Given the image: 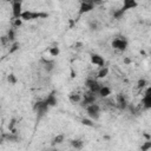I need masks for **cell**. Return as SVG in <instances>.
Segmentation results:
<instances>
[{
  "mask_svg": "<svg viewBox=\"0 0 151 151\" xmlns=\"http://www.w3.org/2000/svg\"><path fill=\"white\" fill-rule=\"evenodd\" d=\"M85 109H86V113H87V116H88L90 119L98 120L100 118V106L98 104H96V103L90 104Z\"/></svg>",
  "mask_w": 151,
  "mask_h": 151,
  "instance_id": "obj_3",
  "label": "cell"
},
{
  "mask_svg": "<svg viewBox=\"0 0 151 151\" xmlns=\"http://www.w3.org/2000/svg\"><path fill=\"white\" fill-rule=\"evenodd\" d=\"M48 53H50L52 57H58V55L60 54V48L58 47V45H57V46H52V47L48 48Z\"/></svg>",
  "mask_w": 151,
  "mask_h": 151,
  "instance_id": "obj_21",
  "label": "cell"
},
{
  "mask_svg": "<svg viewBox=\"0 0 151 151\" xmlns=\"http://www.w3.org/2000/svg\"><path fill=\"white\" fill-rule=\"evenodd\" d=\"M44 101L48 107H54L58 104V99H57V96L54 94V92H51L50 94H47V97L44 99Z\"/></svg>",
  "mask_w": 151,
  "mask_h": 151,
  "instance_id": "obj_11",
  "label": "cell"
},
{
  "mask_svg": "<svg viewBox=\"0 0 151 151\" xmlns=\"http://www.w3.org/2000/svg\"><path fill=\"white\" fill-rule=\"evenodd\" d=\"M142 105L144 106L145 110H150L151 109V88L147 86L145 90V94L142 98Z\"/></svg>",
  "mask_w": 151,
  "mask_h": 151,
  "instance_id": "obj_9",
  "label": "cell"
},
{
  "mask_svg": "<svg viewBox=\"0 0 151 151\" xmlns=\"http://www.w3.org/2000/svg\"><path fill=\"white\" fill-rule=\"evenodd\" d=\"M151 149V140H146L140 146V151H149Z\"/></svg>",
  "mask_w": 151,
  "mask_h": 151,
  "instance_id": "obj_27",
  "label": "cell"
},
{
  "mask_svg": "<svg viewBox=\"0 0 151 151\" xmlns=\"http://www.w3.org/2000/svg\"><path fill=\"white\" fill-rule=\"evenodd\" d=\"M98 94H99V97H101V98H107V97L111 94V88H110L109 86H106V85H101L100 88H99Z\"/></svg>",
  "mask_w": 151,
  "mask_h": 151,
  "instance_id": "obj_15",
  "label": "cell"
},
{
  "mask_svg": "<svg viewBox=\"0 0 151 151\" xmlns=\"http://www.w3.org/2000/svg\"><path fill=\"white\" fill-rule=\"evenodd\" d=\"M64 139H65V134H64V133H59V134H57V136L52 139V146H55V145L61 144V143L64 142Z\"/></svg>",
  "mask_w": 151,
  "mask_h": 151,
  "instance_id": "obj_18",
  "label": "cell"
},
{
  "mask_svg": "<svg viewBox=\"0 0 151 151\" xmlns=\"http://www.w3.org/2000/svg\"><path fill=\"white\" fill-rule=\"evenodd\" d=\"M90 61H91V64H93L96 66H99V67L105 66V59H104V57H101L98 53H91L90 54Z\"/></svg>",
  "mask_w": 151,
  "mask_h": 151,
  "instance_id": "obj_8",
  "label": "cell"
},
{
  "mask_svg": "<svg viewBox=\"0 0 151 151\" xmlns=\"http://www.w3.org/2000/svg\"><path fill=\"white\" fill-rule=\"evenodd\" d=\"M11 6H12V15H13V19H20L21 13H22V2L15 0V1H12L11 2Z\"/></svg>",
  "mask_w": 151,
  "mask_h": 151,
  "instance_id": "obj_6",
  "label": "cell"
},
{
  "mask_svg": "<svg viewBox=\"0 0 151 151\" xmlns=\"http://www.w3.org/2000/svg\"><path fill=\"white\" fill-rule=\"evenodd\" d=\"M137 6H138V2H137L136 0H124V1H123V5H122V7H120V9H122L123 12H126V11H129V9L136 8Z\"/></svg>",
  "mask_w": 151,
  "mask_h": 151,
  "instance_id": "obj_12",
  "label": "cell"
},
{
  "mask_svg": "<svg viewBox=\"0 0 151 151\" xmlns=\"http://www.w3.org/2000/svg\"><path fill=\"white\" fill-rule=\"evenodd\" d=\"M48 17V13L45 12H34V11H22L20 19L22 21H31V20H35V19H45Z\"/></svg>",
  "mask_w": 151,
  "mask_h": 151,
  "instance_id": "obj_1",
  "label": "cell"
},
{
  "mask_svg": "<svg viewBox=\"0 0 151 151\" xmlns=\"http://www.w3.org/2000/svg\"><path fill=\"white\" fill-rule=\"evenodd\" d=\"M70 144L74 150H81L84 147V140L83 139H78V138L77 139H72L70 142Z\"/></svg>",
  "mask_w": 151,
  "mask_h": 151,
  "instance_id": "obj_17",
  "label": "cell"
},
{
  "mask_svg": "<svg viewBox=\"0 0 151 151\" xmlns=\"http://www.w3.org/2000/svg\"><path fill=\"white\" fill-rule=\"evenodd\" d=\"M88 27H90L91 31H96V29H98V22L94 21V20H92V21L88 22Z\"/></svg>",
  "mask_w": 151,
  "mask_h": 151,
  "instance_id": "obj_29",
  "label": "cell"
},
{
  "mask_svg": "<svg viewBox=\"0 0 151 151\" xmlns=\"http://www.w3.org/2000/svg\"><path fill=\"white\" fill-rule=\"evenodd\" d=\"M80 122H81V124H83V125H85V126H88V127H93V126H94L93 120H92V119H90V118H83Z\"/></svg>",
  "mask_w": 151,
  "mask_h": 151,
  "instance_id": "obj_26",
  "label": "cell"
},
{
  "mask_svg": "<svg viewBox=\"0 0 151 151\" xmlns=\"http://www.w3.org/2000/svg\"><path fill=\"white\" fill-rule=\"evenodd\" d=\"M123 61H124L125 64H131V63H132V60H131L130 58H124V60H123Z\"/></svg>",
  "mask_w": 151,
  "mask_h": 151,
  "instance_id": "obj_31",
  "label": "cell"
},
{
  "mask_svg": "<svg viewBox=\"0 0 151 151\" xmlns=\"http://www.w3.org/2000/svg\"><path fill=\"white\" fill-rule=\"evenodd\" d=\"M7 81L9 83V85H15L18 83V78H17V76L14 73H9L7 76Z\"/></svg>",
  "mask_w": 151,
  "mask_h": 151,
  "instance_id": "obj_24",
  "label": "cell"
},
{
  "mask_svg": "<svg viewBox=\"0 0 151 151\" xmlns=\"http://www.w3.org/2000/svg\"><path fill=\"white\" fill-rule=\"evenodd\" d=\"M1 42H2L4 45H5L6 42H8V40H7V38H6V35H5V37H1Z\"/></svg>",
  "mask_w": 151,
  "mask_h": 151,
  "instance_id": "obj_30",
  "label": "cell"
},
{
  "mask_svg": "<svg viewBox=\"0 0 151 151\" xmlns=\"http://www.w3.org/2000/svg\"><path fill=\"white\" fill-rule=\"evenodd\" d=\"M111 46L113 50L116 51H119V52H124L127 50V46H129V42L126 40V38L124 37H118V38H114L111 42Z\"/></svg>",
  "mask_w": 151,
  "mask_h": 151,
  "instance_id": "obj_2",
  "label": "cell"
},
{
  "mask_svg": "<svg viewBox=\"0 0 151 151\" xmlns=\"http://www.w3.org/2000/svg\"><path fill=\"white\" fill-rule=\"evenodd\" d=\"M33 110L35 111V113H37V116H38V119H40L41 117H44V116L47 113V111L50 110V107L45 104L44 100H38V101L33 105Z\"/></svg>",
  "mask_w": 151,
  "mask_h": 151,
  "instance_id": "obj_4",
  "label": "cell"
},
{
  "mask_svg": "<svg viewBox=\"0 0 151 151\" xmlns=\"http://www.w3.org/2000/svg\"><path fill=\"white\" fill-rule=\"evenodd\" d=\"M93 103H96V96L93 93H91V92H86L83 96V99L80 101L81 106H85V107L87 105H90V104H93Z\"/></svg>",
  "mask_w": 151,
  "mask_h": 151,
  "instance_id": "obj_10",
  "label": "cell"
},
{
  "mask_svg": "<svg viewBox=\"0 0 151 151\" xmlns=\"http://www.w3.org/2000/svg\"><path fill=\"white\" fill-rule=\"evenodd\" d=\"M45 151H58V150H57V149H54V147H53V149H48V150H45Z\"/></svg>",
  "mask_w": 151,
  "mask_h": 151,
  "instance_id": "obj_32",
  "label": "cell"
},
{
  "mask_svg": "<svg viewBox=\"0 0 151 151\" xmlns=\"http://www.w3.org/2000/svg\"><path fill=\"white\" fill-rule=\"evenodd\" d=\"M116 103H117V106L120 109V110H125L127 107V100L125 98V96L123 93H118L117 97H116Z\"/></svg>",
  "mask_w": 151,
  "mask_h": 151,
  "instance_id": "obj_13",
  "label": "cell"
},
{
  "mask_svg": "<svg viewBox=\"0 0 151 151\" xmlns=\"http://www.w3.org/2000/svg\"><path fill=\"white\" fill-rule=\"evenodd\" d=\"M144 87H147V80L144 79V78L138 79V81H137V88L138 90H143Z\"/></svg>",
  "mask_w": 151,
  "mask_h": 151,
  "instance_id": "obj_23",
  "label": "cell"
},
{
  "mask_svg": "<svg viewBox=\"0 0 151 151\" xmlns=\"http://www.w3.org/2000/svg\"><path fill=\"white\" fill-rule=\"evenodd\" d=\"M124 14H125V12H123L120 8H118V9H116V11H113L112 17H113V19H116V20H120Z\"/></svg>",
  "mask_w": 151,
  "mask_h": 151,
  "instance_id": "obj_22",
  "label": "cell"
},
{
  "mask_svg": "<svg viewBox=\"0 0 151 151\" xmlns=\"http://www.w3.org/2000/svg\"><path fill=\"white\" fill-rule=\"evenodd\" d=\"M109 67H106V66H103V67H100V70L98 71V73H97V77L99 78V79H103V78H105L107 74H109Z\"/></svg>",
  "mask_w": 151,
  "mask_h": 151,
  "instance_id": "obj_19",
  "label": "cell"
},
{
  "mask_svg": "<svg viewBox=\"0 0 151 151\" xmlns=\"http://www.w3.org/2000/svg\"><path fill=\"white\" fill-rule=\"evenodd\" d=\"M85 86L88 88V92H91V93H93V94L96 96V94H98L99 88H100L101 85H100L97 80H94V79H92V78H87V79L85 80Z\"/></svg>",
  "mask_w": 151,
  "mask_h": 151,
  "instance_id": "obj_5",
  "label": "cell"
},
{
  "mask_svg": "<svg viewBox=\"0 0 151 151\" xmlns=\"http://www.w3.org/2000/svg\"><path fill=\"white\" fill-rule=\"evenodd\" d=\"M81 99H83V96L79 94V93H77V92H72V93L68 94V100L72 104H79L81 101Z\"/></svg>",
  "mask_w": 151,
  "mask_h": 151,
  "instance_id": "obj_14",
  "label": "cell"
},
{
  "mask_svg": "<svg viewBox=\"0 0 151 151\" xmlns=\"http://www.w3.org/2000/svg\"><path fill=\"white\" fill-rule=\"evenodd\" d=\"M12 24H13V28H18L22 25V20L21 19H13Z\"/></svg>",
  "mask_w": 151,
  "mask_h": 151,
  "instance_id": "obj_28",
  "label": "cell"
},
{
  "mask_svg": "<svg viewBox=\"0 0 151 151\" xmlns=\"http://www.w3.org/2000/svg\"><path fill=\"white\" fill-rule=\"evenodd\" d=\"M93 8H94V2H93V1H80L78 14H79V15H83V14H85V13L91 12Z\"/></svg>",
  "mask_w": 151,
  "mask_h": 151,
  "instance_id": "obj_7",
  "label": "cell"
},
{
  "mask_svg": "<svg viewBox=\"0 0 151 151\" xmlns=\"http://www.w3.org/2000/svg\"><path fill=\"white\" fill-rule=\"evenodd\" d=\"M8 42H14L15 41V28H9L6 35Z\"/></svg>",
  "mask_w": 151,
  "mask_h": 151,
  "instance_id": "obj_20",
  "label": "cell"
},
{
  "mask_svg": "<svg viewBox=\"0 0 151 151\" xmlns=\"http://www.w3.org/2000/svg\"><path fill=\"white\" fill-rule=\"evenodd\" d=\"M19 48H20V44H19V42H17V41L12 42V45H11V47H9V54L15 53L17 51H19Z\"/></svg>",
  "mask_w": 151,
  "mask_h": 151,
  "instance_id": "obj_25",
  "label": "cell"
},
{
  "mask_svg": "<svg viewBox=\"0 0 151 151\" xmlns=\"http://www.w3.org/2000/svg\"><path fill=\"white\" fill-rule=\"evenodd\" d=\"M42 63H44V68L46 72H52L54 70V66H55V63L53 60H46V59H42Z\"/></svg>",
  "mask_w": 151,
  "mask_h": 151,
  "instance_id": "obj_16",
  "label": "cell"
}]
</instances>
